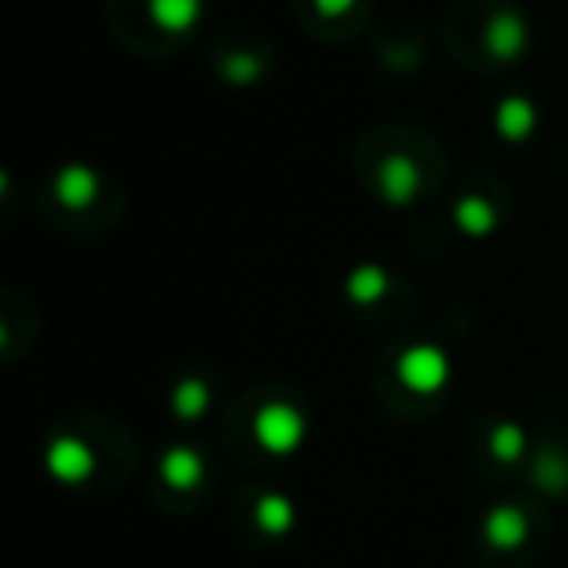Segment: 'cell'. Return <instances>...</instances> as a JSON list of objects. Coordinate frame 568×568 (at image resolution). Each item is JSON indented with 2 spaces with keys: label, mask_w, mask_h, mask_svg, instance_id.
<instances>
[{
  "label": "cell",
  "mask_w": 568,
  "mask_h": 568,
  "mask_svg": "<svg viewBox=\"0 0 568 568\" xmlns=\"http://www.w3.org/2000/svg\"><path fill=\"white\" fill-rule=\"evenodd\" d=\"M386 293H389L386 268H378V265H358L355 273L347 276V296L355 304H378Z\"/></svg>",
  "instance_id": "11"
},
{
  "label": "cell",
  "mask_w": 568,
  "mask_h": 568,
  "mask_svg": "<svg viewBox=\"0 0 568 568\" xmlns=\"http://www.w3.org/2000/svg\"><path fill=\"white\" fill-rule=\"evenodd\" d=\"M320 17H343L347 9H355V0H316Z\"/></svg>",
  "instance_id": "17"
},
{
  "label": "cell",
  "mask_w": 568,
  "mask_h": 568,
  "mask_svg": "<svg viewBox=\"0 0 568 568\" xmlns=\"http://www.w3.org/2000/svg\"><path fill=\"white\" fill-rule=\"evenodd\" d=\"M55 195H59V203H63V206L82 211V206H90L98 199V175L90 172V168H82V164L63 168V172L55 175Z\"/></svg>",
  "instance_id": "6"
},
{
  "label": "cell",
  "mask_w": 568,
  "mask_h": 568,
  "mask_svg": "<svg viewBox=\"0 0 568 568\" xmlns=\"http://www.w3.org/2000/svg\"><path fill=\"white\" fill-rule=\"evenodd\" d=\"M293 521H296L293 498H284V495H265V498L257 503V526L265 529V534L284 537L288 529H293Z\"/></svg>",
  "instance_id": "12"
},
{
  "label": "cell",
  "mask_w": 568,
  "mask_h": 568,
  "mask_svg": "<svg viewBox=\"0 0 568 568\" xmlns=\"http://www.w3.org/2000/svg\"><path fill=\"white\" fill-rule=\"evenodd\" d=\"M495 129L498 136H506V141H526L529 133L537 129V110L529 98H506L503 105L495 110Z\"/></svg>",
  "instance_id": "8"
},
{
  "label": "cell",
  "mask_w": 568,
  "mask_h": 568,
  "mask_svg": "<svg viewBox=\"0 0 568 568\" xmlns=\"http://www.w3.org/2000/svg\"><path fill=\"white\" fill-rule=\"evenodd\" d=\"M456 226L464 230L467 237L490 234V230H495V206H490L487 199H475V195L459 199L456 203Z\"/></svg>",
  "instance_id": "13"
},
{
  "label": "cell",
  "mask_w": 568,
  "mask_h": 568,
  "mask_svg": "<svg viewBox=\"0 0 568 568\" xmlns=\"http://www.w3.org/2000/svg\"><path fill=\"white\" fill-rule=\"evenodd\" d=\"M206 405H211V386L199 378H183L180 386H175L172 394V409L180 420H199L206 413Z\"/></svg>",
  "instance_id": "14"
},
{
  "label": "cell",
  "mask_w": 568,
  "mask_h": 568,
  "mask_svg": "<svg viewBox=\"0 0 568 568\" xmlns=\"http://www.w3.org/2000/svg\"><path fill=\"white\" fill-rule=\"evenodd\" d=\"M253 436L273 456H288L304 444V417L293 405H265L253 420Z\"/></svg>",
  "instance_id": "2"
},
{
  "label": "cell",
  "mask_w": 568,
  "mask_h": 568,
  "mask_svg": "<svg viewBox=\"0 0 568 568\" xmlns=\"http://www.w3.org/2000/svg\"><path fill=\"white\" fill-rule=\"evenodd\" d=\"M483 534L490 549H518L526 541V514L518 506H495L483 521Z\"/></svg>",
  "instance_id": "5"
},
{
  "label": "cell",
  "mask_w": 568,
  "mask_h": 568,
  "mask_svg": "<svg viewBox=\"0 0 568 568\" xmlns=\"http://www.w3.org/2000/svg\"><path fill=\"white\" fill-rule=\"evenodd\" d=\"M48 471L59 483H82L94 471V452L79 440V436H59L48 448Z\"/></svg>",
  "instance_id": "3"
},
{
  "label": "cell",
  "mask_w": 568,
  "mask_h": 568,
  "mask_svg": "<svg viewBox=\"0 0 568 568\" xmlns=\"http://www.w3.org/2000/svg\"><path fill=\"white\" fill-rule=\"evenodd\" d=\"M230 82H253L261 74V59L257 55H230L226 67H222Z\"/></svg>",
  "instance_id": "16"
},
{
  "label": "cell",
  "mask_w": 568,
  "mask_h": 568,
  "mask_svg": "<svg viewBox=\"0 0 568 568\" xmlns=\"http://www.w3.org/2000/svg\"><path fill=\"white\" fill-rule=\"evenodd\" d=\"M490 452H495V459H503V464L518 459L521 452H526V433H521V425H514V420L498 425L495 433H490Z\"/></svg>",
  "instance_id": "15"
},
{
  "label": "cell",
  "mask_w": 568,
  "mask_h": 568,
  "mask_svg": "<svg viewBox=\"0 0 568 568\" xmlns=\"http://www.w3.org/2000/svg\"><path fill=\"white\" fill-rule=\"evenodd\" d=\"M160 475H164V483L172 490H195L199 483H203L206 467H203V459H199V452L172 448L164 456V464H160Z\"/></svg>",
  "instance_id": "9"
},
{
  "label": "cell",
  "mask_w": 568,
  "mask_h": 568,
  "mask_svg": "<svg viewBox=\"0 0 568 568\" xmlns=\"http://www.w3.org/2000/svg\"><path fill=\"white\" fill-rule=\"evenodd\" d=\"M149 12L164 32H187L203 17V0H149Z\"/></svg>",
  "instance_id": "10"
},
{
  "label": "cell",
  "mask_w": 568,
  "mask_h": 568,
  "mask_svg": "<svg viewBox=\"0 0 568 568\" xmlns=\"http://www.w3.org/2000/svg\"><path fill=\"white\" fill-rule=\"evenodd\" d=\"M378 183H382V195H386V203H394V206L413 203V199H417V191H420L417 160L389 156L386 164H382V172H378Z\"/></svg>",
  "instance_id": "4"
},
{
  "label": "cell",
  "mask_w": 568,
  "mask_h": 568,
  "mask_svg": "<svg viewBox=\"0 0 568 568\" xmlns=\"http://www.w3.org/2000/svg\"><path fill=\"white\" fill-rule=\"evenodd\" d=\"M397 378H402L413 394H440L452 378V363L440 347L417 343V347H409L397 358Z\"/></svg>",
  "instance_id": "1"
},
{
  "label": "cell",
  "mask_w": 568,
  "mask_h": 568,
  "mask_svg": "<svg viewBox=\"0 0 568 568\" xmlns=\"http://www.w3.org/2000/svg\"><path fill=\"white\" fill-rule=\"evenodd\" d=\"M521 48H526V24H521V17H514V12H498V17H490L487 24V51L495 59H514L521 55Z\"/></svg>",
  "instance_id": "7"
}]
</instances>
